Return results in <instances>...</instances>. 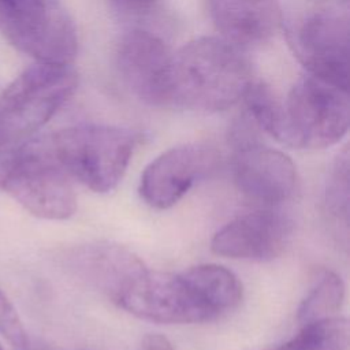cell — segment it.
<instances>
[{"instance_id":"1","label":"cell","mask_w":350,"mask_h":350,"mask_svg":"<svg viewBox=\"0 0 350 350\" xmlns=\"http://www.w3.org/2000/svg\"><path fill=\"white\" fill-rule=\"evenodd\" d=\"M253 82L242 48L221 37H200L172 52L170 105L224 111L242 100Z\"/></svg>"},{"instance_id":"2","label":"cell","mask_w":350,"mask_h":350,"mask_svg":"<svg viewBox=\"0 0 350 350\" xmlns=\"http://www.w3.org/2000/svg\"><path fill=\"white\" fill-rule=\"evenodd\" d=\"M44 138L70 178L96 193H108L122 180L139 134L118 126L78 124Z\"/></svg>"},{"instance_id":"3","label":"cell","mask_w":350,"mask_h":350,"mask_svg":"<svg viewBox=\"0 0 350 350\" xmlns=\"http://www.w3.org/2000/svg\"><path fill=\"white\" fill-rule=\"evenodd\" d=\"M78 75L70 64L37 62L0 93V152L27 141L72 96Z\"/></svg>"},{"instance_id":"4","label":"cell","mask_w":350,"mask_h":350,"mask_svg":"<svg viewBox=\"0 0 350 350\" xmlns=\"http://www.w3.org/2000/svg\"><path fill=\"white\" fill-rule=\"evenodd\" d=\"M0 189L41 219L66 220L77 211L70 176L51 154L44 135L0 157Z\"/></svg>"},{"instance_id":"5","label":"cell","mask_w":350,"mask_h":350,"mask_svg":"<svg viewBox=\"0 0 350 350\" xmlns=\"http://www.w3.org/2000/svg\"><path fill=\"white\" fill-rule=\"evenodd\" d=\"M283 105L282 144L320 149L339 142L349 130V90L313 75L299 78Z\"/></svg>"},{"instance_id":"6","label":"cell","mask_w":350,"mask_h":350,"mask_svg":"<svg viewBox=\"0 0 350 350\" xmlns=\"http://www.w3.org/2000/svg\"><path fill=\"white\" fill-rule=\"evenodd\" d=\"M0 33L37 62L70 64L77 55L75 26L57 0H0Z\"/></svg>"},{"instance_id":"7","label":"cell","mask_w":350,"mask_h":350,"mask_svg":"<svg viewBox=\"0 0 350 350\" xmlns=\"http://www.w3.org/2000/svg\"><path fill=\"white\" fill-rule=\"evenodd\" d=\"M138 319L161 324H194L217 319L186 273L148 268L112 301Z\"/></svg>"},{"instance_id":"8","label":"cell","mask_w":350,"mask_h":350,"mask_svg":"<svg viewBox=\"0 0 350 350\" xmlns=\"http://www.w3.org/2000/svg\"><path fill=\"white\" fill-rule=\"evenodd\" d=\"M290 46L309 75L349 90V15L319 10L288 29Z\"/></svg>"},{"instance_id":"9","label":"cell","mask_w":350,"mask_h":350,"mask_svg":"<svg viewBox=\"0 0 350 350\" xmlns=\"http://www.w3.org/2000/svg\"><path fill=\"white\" fill-rule=\"evenodd\" d=\"M219 163L220 152L209 144L174 146L145 167L139 179V196L152 208H171Z\"/></svg>"},{"instance_id":"10","label":"cell","mask_w":350,"mask_h":350,"mask_svg":"<svg viewBox=\"0 0 350 350\" xmlns=\"http://www.w3.org/2000/svg\"><path fill=\"white\" fill-rule=\"evenodd\" d=\"M172 52L152 31L131 29L116 49V67L126 88L141 101L170 105V67Z\"/></svg>"},{"instance_id":"11","label":"cell","mask_w":350,"mask_h":350,"mask_svg":"<svg viewBox=\"0 0 350 350\" xmlns=\"http://www.w3.org/2000/svg\"><path fill=\"white\" fill-rule=\"evenodd\" d=\"M232 175L237 189L245 197L267 205L291 198L298 183L293 160L280 150L261 145L253 137L237 142Z\"/></svg>"},{"instance_id":"12","label":"cell","mask_w":350,"mask_h":350,"mask_svg":"<svg viewBox=\"0 0 350 350\" xmlns=\"http://www.w3.org/2000/svg\"><path fill=\"white\" fill-rule=\"evenodd\" d=\"M293 221L280 212L261 209L241 215L223 226L212 238L215 254L272 261L282 256L293 238Z\"/></svg>"},{"instance_id":"13","label":"cell","mask_w":350,"mask_h":350,"mask_svg":"<svg viewBox=\"0 0 350 350\" xmlns=\"http://www.w3.org/2000/svg\"><path fill=\"white\" fill-rule=\"evenodd\" d=\"M62 260L70 273L108 295L111 301L146 269L130 249L109 242L78 245L66 250Z\"/></svg>"},{"instance_id":"14","label":"cell","mask_w":350,"mask_h":350,"mask_svg":"<svg viewBox=\"0 0 350 350\" xmlns=\"http://www.w3.org/2000/svg\"><path fill=\"white\" fill-rule=\"evenodd\" d=\"M208 4L221 38L239 48L267 42L283 23L280 0H208Z\"/></svg>"},{"instance_id":"15","label":"cell","mask_w":350,"mask_h":350,"mask_svg":"<svg viewBox=\"0 0 350 350\" xmlns=\"http://www.w3.org/2000/svg\"><path fill=\"white\" fill-rule=\"evenodd\" d=\"M185 273L217 316L234 309L242 301L241 280L221 265L201 264L186 269Z\"/></svg>"},{"instance_id":"16","label":"cell","mask_w":350,"mask_h":350,"mask_svg":"<svg viewBox=\"0 0 350 350\" xmlns=\"http://www.w3.org/2000/svg\"><path fill=\"white\" fill-rule=\"evenodd\" d=\"M349 336L347 319L332 316L302 324L295 336L272 350H346Z\"/></svg>"},{"instance_id":"17","label":"cell","mask_w":350,"mask_h":350,"mask_svg":"<svg viewBox=\"0 0 350 350\" xmlns=\"http://www.w3.org/2000/svg\"><path fill=\"white\" fill-rule=\"evenodd\" d=\"M345 301V284L340 276L332 271L323 269L308 295L298 308V321L306 324L310 321L335 316Z\"/></svg>"},{"instance_id":"18","label":"cell","mask_w":350,"mask_h":350,"mask_svg":"<svg viewBox=\"0 0 350 350\" xmlns=\"http://www.w3.org/2000/svg\"><path fill=\"white\" fill-rule=\"evenodd\" d=\"M250 119L267 134L282 142L284 119L283 105L262 82H253L243 97Z\"/></svg>"},{"instance_id":"19","label":"cell","mask_w":350,"mask_h":350,"mask_svg":"<svg viewBox=\"0 0 350 350\" xmlns=\"http://www.w3.org/2000/svg\"><path fill=\"white\" fill-rule=\"evenodd\" d=\"M349 149L345 148L335 160L325 196L328 212L336 220H343L345 226L349 219Z\"/></svg>"},{"instance_id":"20","label":"cell","mask_w":350,"mask_h":350,"mask_svg":"<svg viewBox=\"0 0 350 350\" xmlns=\"http://www.w3.org/2000/svg\"><path fill=\"white\" fill-rule=\"evenodd\" d=\"M0 335L12 350H34L27 332L10 299L0 290Z\"/></svg>"},{"instance_id":"21","label":"cell","mask_w":350,"mask_h":350,"mask_svg":"<svg viewBox=\"0 0 350 350\" xmlns=\"http://www.w3.org/2000/svg\"><path fill=\"white\" fill-rule=\"evenodd\" d=\"M159 0H111V4L116 11L123 15H144L153 10Z\"/></svg>"},{"instance_id":"22","label":"cell","mask_w":350,"mask_h":350,"mask_svg":"<svg viewBox=\"0 0 350 350\" xmlns=\"http://www.w3.org/2000/svg\"><path fill=\"white\" fill-rule=\"evenodd\" d=\"M141 350H175L172 343L160 334H149L144 336Z\"/></svg>"},{"instance_id":"23","label":"cell","mask_w":350,"mask_h":350,"mask_svg":"<svg viewBox=\"0 0 350 350\" xmlns=\"http://www.w3.org/2000/svg\"><path fill=\"white\" fill-rule=\"evenodd\" d=\"M0 350H4V349H3V346H1V345H0Z\"/></svg>"},{"instance_id":"24","label":"cell","mask_w":350,"mask_h":350,"mask_svg":"<svg viewBox=\"0 0 350 350\" xmlns=\"http://www.w3.org/2000/svg\"><path fill=\"white\" fill-rule=\"evenodd\" d=\"M343 1H345V3H346V4H347V1H349V0H343Z\"/></svg>"}]
</instances>
